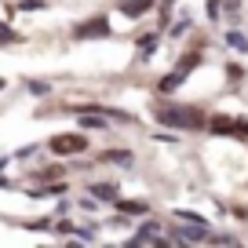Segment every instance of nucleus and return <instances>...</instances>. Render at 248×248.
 <instances>
[{
  "instance_id": "obj_5",
  "label": "nucleus",
  "mask_w": 248,
  "mask_h": 248,
  "mask_svg": "<svg viewBox=\"0 0 248 248\" xmlns=\"http://www.w3.org/2000/svg\"><path fill=\"white\" fill-rule=\"evenodd\" d=\"M154 8V0H121V11L128 18H139V15H146V11Z\"/></svg>"
},
{
  "instance_id": "obj_7",
  "label": "nucleus",
  "mask_w": 248,
  "mask_h": 248,
  "mask_svg": "<svg viewBox=\"0 0 248 248\" xmlns=\"http://www.w3.org/2000/svg\"><path fill=\"white\" fill-rule=\"evenodd\" d=\"M102 161H109V164H132V154H128V150H106Z\"/></svg>"
},
{
  "instance_id": "obj_6",
  "label": "nucleus",
  "mask_w": 248,
  "mask_h": 248,
  "mask_svg": "<svg viewBox=\"0 0 248 248\" xmlns=\"http://www.w3.org/2000/svg\"><path fill=\"white\" fill-rule=\"evenodd\" d=\"M92 194L99 197V201H117V186H113V183H95Z\"/></svg>"
},
{
  "instance_id": "obj_14",
  "label": "nucleus",
  "mask_w": 248,
  "mask_h": 248,
  "mask_svg": "<svg viewBox=\"0 0 248 248\" xmlns=\"http://www.w3.org/2000/svg\"><path fill=\"white\" fill-rule=\"evenodd\" d=\"M4 84H8V80H4V77H0V92H4Z\"/></svg>"
},
{
  "instance_id": "obj_1",
  "label": "nucleus",
  "mask_w": 248,
  "mask_h": 248,
  "mask_svg": "<svg viewBox=\"0 0 248 248\" xmlns=\"http://www.w3.org/2000/svg\"><path fill=\"white\" fill-rule=\"evenodd\" d=\"M154 117L168 128H204V113L197 106H161L154 109Z\"/></svg>"
},
{
  "instance_id": "obj_11",
  "label": "nucleus",
  "mask_w": 248,
  "mask_h": 248,
  "mask_svg": "<svg viewBox=\"0 0 248 248\" xmlns=\"http://www.w3.org/2000/svg\"><path fill=\"white\" fill-rule=\"evenodd\" d=\"M157 47V37H142V55H154Z\"/></svg>"
},
{
  "instance_id": "obj_3",
  "label": "nucleus",
  "mask_w": 248,
  "mask_h": 248,
  "mask_svg": "<svg viewBox=\"0 0 248 248\" xmlns=\"http://www.w3.org/2000/svg\"><path fill=\"white\" fill-rule=\"evenodd\" d=\"M73 37L77 40H102V37H109V22L106 18H88V22H80V26H73Z\"/></svg>"
},
{
  "instance_id": "obj_2",
  "label": "nucleus",
  "mask_w": 248,
  "mask_h": 248,
  "mask_svg": "<svg viewBox=\"0 0 248 248\" xmlns=\"http://www.w3.org/2000/svg\"><path fill=\"white\" fill-rule=\"evenodd\" d=\"M47 150H51L55 157H70V154H84L88 150V139L80 132H70V135H55L51 142H47Z\"/></svg>"
},
{
  "instance_id": "obj_9",
  "label": "nucleus",
  "mask_w": 248,
  "mask_h": 248,
  "mask_svg": "<svg viewBox=\"0 0 248 248\" xmlns=\"http://www.w3.org/2000/svg\"><path fill=\"white\" fill-rule=\"evenodd\" d=\"M15 40H22V37H18L15 30H8L4 22H0V44H15Z\"/></svg>"
},
{
  "instance_id": "obj_8",
  "label": "nucleus",
  "mask_w": 248,
  "mask_h": 248,
  "mask_svg": "<svg viewBox=\"0 0 248 248\" xmlns=\"http://www.w3.org/2000/svg\"><path fill=\"white\" fill-rule=\"evenodd\" d=\"M117 208L128 212V216H146V204L142 201H117Z\"/></svg>"
},
{
  "instance_id": "obj_10",
  "label": "nucleus",
  "mask_w": 248,
  "mask_h": 248,
  "mask_svg": "<svg viewBox=\"0 0 248 248\" xmlns=\"http://www.w3.org/2000/svg\"><path fill=\"white\" fill-rule=\"evenodd\" d=\"M226 40H230V47H237V51H248V40L241 37V33H230Z\"/></svg>"
},
{
  "instance_id": "obj_13",
  "label": "nucleus",
  "mask_w": 248,
  "mask_h": 248,
  "mask_svg": "<svg viewBox=\"0 0 248 248\" xmlns=\"http://www.w3.org/2000/svg\"><path fill=\"white\" fill-rule=\"evenodd\" d=\"M22 8H26V11H33V8H44V0H22Z\"/></svg>"
},
{
  "instance_id": "obj_12",
  "label": "nucleus",
  "mask_w": 248,
  "mask_h": 248,
  "mask_svg": "<svg viewBox=\"0 0 248 248\" xmlns=\"http://www.w3.org/2000/svg\"><path fill=\"white\" fill-rule=\"evenodd\" d=\"M30 92L33 95H47V92H51V84H30Z\"/></svg>"
},
{
  "instance_id": "obj_4",
  "label": "nucleus",
  "mask_w": 248,
  "mask_h": 248,
  "mask_svg": "<svg viewBox=\"0 0 248 248\" xmlns=\"http://www.w3.org/2000/svg\"><path fill=\"white\" fill-rule=\"evenodd\" d=\"M208 132L212 135H248V121H233V117H212L208 121Z\"/></svg>"
}]
</instances>
